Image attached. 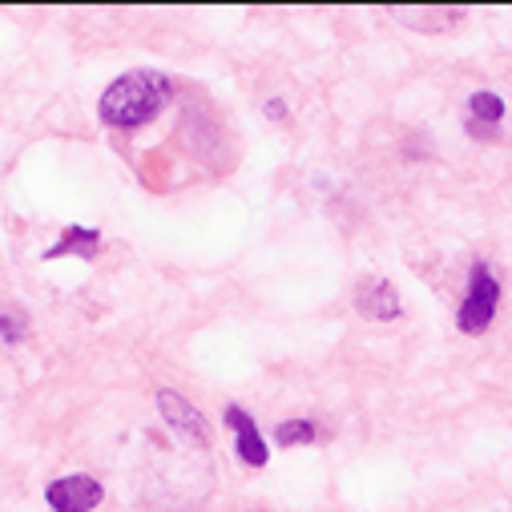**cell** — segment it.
<instances>
[{
	"label": "cell",
	"mask_w": 512,
	"mask_h": 512,
	"mask_svg": "<svg viewBox=\"0 0 512 512\" xmlns=\"http://www.w3.org/2000/svg\"><path fill=\"white\" fill-rule=\"evenodd\" d=\"M170 101V77L138 69L117 77L105 93H101V121L113 130H138L150 117H158Z\"/></svg>",
	"instance_id": "cell-1"
},
{
	"label": "cell",
	"mask_w": 512,
	"mask_h": 512,
	"mask_svg": "<svg viewBox=\"0 0 512 512\" xmlns=\"http://www.w3.org/2000/svg\"><path fill=\"white\" fill-rule=\"evenodd\" d=\"M496 303H500V283H496V271L488 263H476L472 275H468V299L460 303L456 311V327L464 335H480L492 327L496 319Z\"/></svg>",
	"instance_id": "cell-2"
},
{
	"label": "cell",
	"mask_w": 512,
	"mask_h": 512,
	"mask_svg": "<svg viewBox=\"0 0 512 512\" xmlns=\"http://www.w3.org/2000/svg\"><path fill=\"white\" fill-rule=\"evenodd\" d=\"M101 496H105V488L93 476H65L45 488V500L53 504V512H89L101 504Z\"/></svg>",
	"instance_id": "cell-3"
},
{
	"label": "cell",
	"mask_w": 512,
	"mask_h": 512,
	"mask_svg": "<svg viewBox=\"0 0 512 512\" xmlns=\"http://www.w3.org/2000/svg\"><path fill=\"white\" fill-rule=\"evenodd\" d=\"M158 408H162V416H166V424L178 432V436H186V440H194L198 448H206L210 444V428H206V420H202V412L194 408V404H186L178 392H170V388H162L158 392Z\"/></svg>",
	"instance_id": "cell-4"
},
{
	"label": "cell",
	"mask_w": 512,
	"mask_h": 512,
	"mask_svg": "<svg viewBox=\"0 0 512 512\" xmlns=\"http://www.w3.org/2000/svg\"><path fill=\"white\" fill-rule=\"evenodd\" d=\"M355 311L363 319H375V323L396 319L400 315V295L388 279H363L359 291H355Z\"/></svg>",
	"instance_id": "cell-5"
},
{
	"label": "cell",
	"mask_w": 512,
	"mask_h": 512,
	"mask_svg": "<svg viewBox=\"0 0 512 512\" xmlns=\"http://www.w3.org/2000/svg\"><path fill=\"white\" fill-rule=\"evenodd\" d=\"M222 420H226V424L238 432V456H242L246 464H254V468H263V464H267V444H263L259 428H254V420H250V416H246L238 404H230Z\"/></svg>",
	"instance_id": "cell-6"
},
{
	"label": "cell",
	"mask_w": 512,
	"mask_h": 512,
	"mask_svg": "<svg viewBox=\"0 0 512 512\" xmlns=\"http://www.w3.org/2000/svg\"><path fill=\"white\" fill-rule=\"evenodd\" d=\"M500 121H504V101L496 93H488V89L472 93V101H468V134L472 138H492Z\"/></svg>",
	"instance_id": "cell-7"
},
{
	"label": "cell",
	"mask_w": 512,
	"mask_h": 512,
	"mask_svg": "<svg viewBox=\"0 0 512 512\" xmlns=\"http://www.w3.org/2000/svg\"><path fill=\"white\" fill-rule=\"evenodd\" d=\"M97 246H101L97 230H85V226H69V230H65V238H61L57 246H49V250H45V259H65V254H77V259H93V254H97Z\"/></svg>",
	"instance_id": "cell-8"
},
{
	"label": "cell",
	"mask_w": 512,
	"mask_h": 512,
	"mask_svg": "<svg viewBox=\"0 0 512 512\" xmlns=\"http://www.w3.org/2000/svg\"><path fill=\"white\" fill-rule=\"evenodd\" d=\"M315 436H319L315 420H287V424H279V428H275V440H279L283 448H295V444H311Z\"/></svg>",
	"instance_id": "cell-9"
},
{
	"label": "cell",
	"mask_w": 512,
	"mask_h": 512,
	"mask_svg": "<svg viewBox=\"0 0 512 512\" xmlns=\"http://www.w3.org/2000/svg\"><path fill=\"white\" fill-rule=\"evenodd\" d=\"M0 335H5V343H17V339L25 335L21 315H0Z\"/></svg>",
	"instance_id": "cell-10"
},
{
	"label": "cell",
	"mask_w": 512,
	"mask_h": 512,
	"mask_svg": "<svg viewBox=\"0 0 512 512\" xmlns=\"http://www.w3.org/2000/svg\"><path fill=\"white\" fill-rule=\"evenodd\" d=\"M283 113H287V105H283V101H271V105H267V117H275V121H279Z\"/></svg>",
	"instance_id": "cell-11"
}]
</instances>
